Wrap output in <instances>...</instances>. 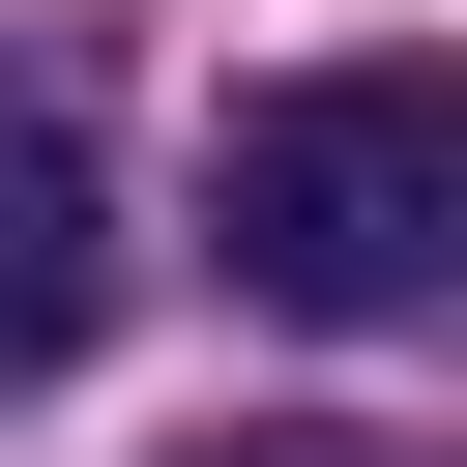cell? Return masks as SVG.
Instances as JSON below:
<instances>
[{"label":"cell","mask_w":467,"mask_h":467,"mask_svg":"<svg viewBox=\"0 0 467 467\" xmlns=\"http://www.w3.org/2000/svg\"><path fill=\"white\" fill-rule=\"evenodd\" d=\"M117 321V234H88V146L58 117H0V379H58Z\"/></svg>","instance_id":"2"},{"label":"cell","mask_w":467,"mask_h":467,"mask_svg":"<svg viewBox=\"0 0 467 467\" xmlns=\"http://www.w3.org/2000/svg\"><path fill=\"white\" fill-rule=\"evenodd\" d=\"M175 467H379V438H175Z\"/></svg>","instance_id":"3"},{"label":"cell","mask_w":467,"mask_h":467,"mask_svg":"<svg viewBox=\"0 0 467 467\" xmlns=\"http://www.w3.org/2000/svg\"><path fill=\"white\" fill-rule=\"evenodd\" d=\"M234 292H263V321H350V350L467 292V58H438V29L234 88Z\"/></svg>","instance_id":"1"}]
</instances>
